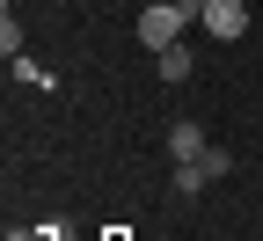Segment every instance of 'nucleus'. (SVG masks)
Returning a JSON list of instances; mask_svg holds the SVG:
<instances>
[{"mask_svg":"<svg viewBox=\"0 0 263 241\" xmlns=\"http://www.w3.org/2000/svg\"><path fill=\"white\" fill-rule=\"evenodd\" d=\"M227 168H234V154H227V146H205V154H197V176H205V183H219Z\"/></svg>","mask_w":263,"mask_h":241,"instance_id":"5","label":"nucleus"},{"mask_svg":"<svg viewBox=\"0 0 263 241\" xmlns=\"http://www.w3.org/2000/svg\"><path fill=\"white\" fill-rule=\"evenodd\" d=\"M161 66V81H190V44H168V51H154Z\"/></svg>","mask_w":263,"mask_h":241,"instance_id":"4","label":"nucleus"},{"mask_svg":"<svg viewBox=\"0 0 263 241\" xmlns=\"http://www.w3.org/2000/svg\"><path fill=\"white\" fill-rule=\"evenodd\" d=\"M0 51H8V59H22V29H15V15H0Z\"/></svg>","mask_w":263,"mask_h":241,"instance_id":"8","label":"nucleus"},{"mask_svg":"<svg viewBox=\"0 0 263 241\" xmlns=\"http://www.w3.org/2000/svg\"><path fill=\"white\" fill-rule=\"evenodd\" d=\"M183 22H190V8H183V0H154V8H139V44H146V51L183 44Z\"/></svg>","mask_w":263,"mask_h":241,"instance_id":"1","label":"nucleus"},{"mask_svg":"<svg viewBox=\"0 0 263 241\" xmlns=\"http://www.w3.org/2000/svg\"><path fill=\"white\" fill-rule=\"evenodd\" d=\"M8 73L29 81V88H51V73H44V66H29V59H8Z\"/></svg>","mask_w":263,"mask_h":241,"instance_id":"7","label":"nucleus"},{"mask_svg":"<svg viewBox=\"0 0 263 241\" xmlns=\"http://www.w3.org/2000/svg\"><path fill=\"white\" fill-rule=\"evenodd\" d=\"M168 154H176V161H197V154H205V132H197V117H176V124H168Z\"/></svg>","mask_w":263,"mask_h":241,"instance_id":"3","label":"nucleus"},{"mask_svg":"<svg viewBox=\"0 0 263 241\" xmlns=\"http://www.w3.org/2000/svg\"><path fill=\"white\" fill-rule=\"evenodd\" d=\"M205 190V176H197V161H176V197H197Z\"/></svg>","mask_w":263,"mask_h":241,"instance_id":"6","label":"nucleus"},{"mask_svg":"<svg viewBox=\"0 0 263 241\" xmlns=\"http://www.w3.org/2000/svg\"><path fill=\"white\" fill-rule=\"evenodd\" d=\"M205 29H212V37H227V44H234L241 29H249V0H212V8H205Z\"/></svg>","mask_w":263,"mask_h":241,"instance_id":"2","label":"nucleus"},{"mask_svg":"<svg viewBox=\"0 0 263 241\" xmlns=\"http://www.w3.org/2000/svg\"><path fill=\"white\" fill-rule=\"evenodd\" d=\"M183 8H197V15H205V8H212V0H183Z\"/></svg>","mask_w":263,"mask_h":241,"instance_id":"9","label":"nucleus"}]
</instances>
